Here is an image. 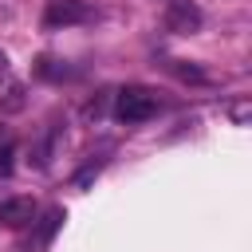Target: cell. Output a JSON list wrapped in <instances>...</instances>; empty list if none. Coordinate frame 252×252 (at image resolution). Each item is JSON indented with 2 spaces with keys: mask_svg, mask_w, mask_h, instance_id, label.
I'll return each mask as SVG.
<instances>
[{
  "mask_svg": "<svg viewBox=\"0 0 252 252\" xmlns=\"http://www.w3.org/2000/svg\"><path fill=\"white\" fill-rule=\"evenodd\" d=\"M165 28L177 32V35H193V32L201 28V12H197L189 0H169V8H165Z\"/></svg>",
  "mask_w": 252,
  "mask_h": 252,
  "instance_id": "3957f363",
  "label": "cell"
},
{
  "mask_svg": "<svg viewBox=\"0 0 252 252\" xmlns=\"http://www.w3.org/2000/svg\"><path fill=\"white\" fill-rule=\"evenodd\" d=\"M87 20H94V8L87 0H51L43 12L47 28H71V24H87Z\"/></svg>",
  "mask_w": 252,
  "mask_h": 252,
  "instance_id": "7a4b0ae2",
  "label": "cell"
},
{
  "mask_svg": "<svg viewBox=\"0 0 252 252\" xmlns=\"http://www.w3.org/2000/svg\"><path fill=\"white\" fill-rule=\"evenodd\" d=\"M32 224H35V220H32ZM59 224H63V209H47V213H43V220L35 224V240H32V248H35V252H43V248L51 244V236L59 232Z\"/></svg>",
  "mask_w": 252,
  "mask_h": 252,
  "instance_id": "5b68a950",
  "label": "cell"
},
{
  "mask_svg": "<svg viewBox=\"0 0 252 252\" xmlns=\"http://www.w3.org/2000/svg\"><path fill=\"white\" fill-rule=\"evenodd\" d=\"M0 138H4V130H0Z\"/></svg>",
  "mask_w": 252,
  "mask_h": 252,
  "instance_id": "8fae6325",
  "label": "cell"
},
{
  "mask_svg": "<svg viewBox=\"0 0 252 252\" xmlns=\"http://www.w3.org/2000/svg\"><path fill=\"white\" fill-rule=\"evenodd\" d=\"M114 114L122 122H146L158 114V94L150 87H122L114 94Z\"/></svg>",
  "mask_w": 252,
  "mask_h": 252,
  "instance_id": "6da1fadb",
  "label": "cell"
},
{
  "mask_svg": "<svg viewBox=\"0 0 252 252\" xmlns=\"http://www.w3.org/2000/svg\"><path fill=\"white\" fill-rule=\"evenodd\" d=\"M24 83L20 79H4L0 83V114H20L24 110Z\"/></svg>",
  "mask_w": 252,
  "mask_h": 252,
  "instance_id": "8992f818",
  "label": "cell"
},
{
  "mask_svg": "<svg viewBox=\"0 0 252 252\" xmlns=\"http://www.w3.org/2000/svg\"><path fill=\"white\" fill-rule=\"evenodd\" d=\"M0 220H4L8 228H28V224L35 220L32 197H8V201H0Z\"/></svg>",
  "mask_w": 252,
  "mask_h": 252,
  "instance_id": "277c9868",
  "label": "cell"
},
{
  "mask_svg": "<svg viewBox=\"0 0 252 252\" xmlns=\"http://www.w3.org/2000/svg\"><path fill=\"white\" fill-rule=\"evenodd\" d=\"M12 158H16V146L12 142H0V177L12 173Z\"/></svg>",
  "mask_w": 252,
  "mask_h": 252,
  "instance_id": "ba28073f",
  "label": "cell"
},
{
  "mask_svg": "<svg viewBox=\"0 0 252 252\" xmlns=\"http://www.w3.org/2000/svg\"><path fill=\"white\" fill-rule=\"evenodd\" d=\"M173 71H177L181 79H193V83H201V79H205V71H197V67H185V63H173Z\"/></svg>",
  "mask_w": 252,
  "mask_h": 252,
  "instance_id": "9c48e42d",
  "label": "cell"
},
{
  "mask_svg": "<svg viewBox=\"0 0 252 252\" xmlns=\"http://www.w3.org/2000/svg\"><path fill=\"white\" fill-rule=\"evenodd\" d=\"M232 118H236V122H244V118H248V102H240V106H232Z\"/></svg>",
  "mask_w": 252,
  "mask_h": 252,
  "instance_id": "30bf717a",
  "label": "cell"
},
{
  "mask_svg": "<svg viewBox=\"0 0 252 252\" xmlns=\"http://www.w3.org/2000/svg\"><path fill=\"white\" fill-rule=\"evenodd\" d=\"M43 79H63V75H71L67 67H55V59H39V67H35Z\"/></svg>",
  "mask_w": 252,
  "mask_h": 252,
  "instance_id": "52a82bcc",
  "label": "cell"
}]
</instances>
